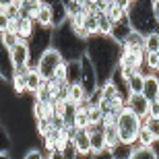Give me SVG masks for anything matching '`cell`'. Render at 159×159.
Returning <instances> with one entry per match:
<instances>
[{
  "instance_id": "obj_1",
  "label": "cell",
  "mask_w": 159,
  "mask_h": 159,
  "mask_svg": "<svg viewBox=\"0 0 159 159\" xmlns=\"http://www.w3.org/2000/svg\"><path fill=\"white\" fill-rule=\"evenodd\" d=\"M85 54L93 62L97 77H99V83H103L118 68L120 43H116L110 35H93L91 39L85 41Z\"/></svg>"
},
{
  "instance_id": "obj_2",
  "label": "cell",
  "mask_w": 159,
  "mask_h": 159,
  "mask_svg": "<svg viewBox=\"0 0 159 159\" xmlns=\"http://www.w3.org/2000/svg\"><path fill=\"white\" fill-rule=\"evenodd\" d=\"M126 17H128L132 29L141 35H149V33L159 29L157 21L153 17V2L151 0H132Z\"/></svg>"
},
{
  "instance_id": "obj_3",
  "label": "cell",
  "mask_w": 159,
  "mask_h": 159,
  "mask_svg": "<svg viewBox=\"0 0 159 159\" xmlns=\"http://www.w3.org/2000/svg\"><path fill=\"white\" fill-rule=\"evenodd\" d=\"M116 128H118L120 141L126 143V145H134L136 136H139V130L143 128V122L128 106H124L122 110H120V114H118Z\"/></svg>"
},
{
  "instance_id": "obj_4",
  "label": "cell",
  "mask_w": 159,
  "mask_h": 159,
  "mask_svg": "<svg viewBox=\"0 0 159 159\" xmlns=\"http://www.w3.org/2000/svg\"><path fill=\"white\" fill-rule=\"evenodd\" d=\"M64 60L66 58L60 54V50H56L54 46H50L48 50H43V52L39 54V58L35 60V68L39 70V75L46 79V81H50V79H54L58 66L62 64Z\"/></svg>"
},
{
  "instance_id": "obj_5",
  "label": "cell",
  "mask_w": 159,
  "mask_h": 159,
  "mask_svg": "<svg viewBox=\"0 0 159 159\" xmlns=\"http://www.w3.org/2000/svg\"><path fill=\"white\" fill-rule=\"evenodd\" d=\"M81 64H83V72H81V85L85 87V91H87L89 95L95 93L97 89H99V77H97V70H95L93 62H91V58H89L87 54H83L81 56Z\"/></svg>"
},
{
  "instance_id": "obj_6",
  "label": "cell",
  "mask_w": 159,
  "mask_h": 159,
  "mask_svg": "<svg viewBox=\"0 0 159 159\" xmlns=\"http://www.w3.org/2000/svg\"><path fill=\"white\" fill-rule=\"evenodd\" d=\"M11 58H12V64H15V72L21 70L25 72L31 64V60H33V54H31V48L27 41H19L17 46L11 50Z\"/></svg>"
},
{
  "instance_id": "obj_7",
  "label": "cell",
  "mask_w": 159,
  "mask_h": 159,
  "mask_svg": "<svg viewBox=\"0 0 159 159\" xmlns=\"http://www.w3.org/2000/svg\"><path fill=\"white\" fill-rule=\"evenodd\" d=\"M126 106H128L130 110L141 118L143 124L149 120V106H151V101H149L143 93H130L128 95V103H126Z\"/></svg>"
},
{
  "instance_id": "obj_8",
  "label": "cell",
  "mask_w": 159,
  "mask_h": 159,
  "mask_svg": "<svg viewBox=\"0 0 159 159\" xmlns=\"http://www.w3.org/2000/svg\"><path fill=\"white\" fill-rule=\"evenodd\" d=\"M11 31H15L21 41H29L35 33V21L29 17H19L11 23Z\"/></svg>"
},
{
  "instance_id": "obj_9",
  "label": "cell",
  "mask_w": 159,
  "mask_h": 159,
  "mask_svg": "<svg viewBox=\"0 0 159 159\" xmlns=\"http://www.w3.org/2000/svg\"><path fill=\"white\" fill-rule=\"evenodd\" d=\"M72 145L77 149L79 155H91V136H89L87 128H77L72 126V136H70Z\"/></svg>"
},
{
  "instance_id": "obj_10",
  "label": "cell",
  "mask_w": 159,
  "mask_h": 159,
  "mask_svg": "<svg viewBox=\"0 0 159 159\" xmlns=\"http://www.w3.org/2000/svg\"><path fill=\"white\" fill-rule=\"evenodd\" d=\"M12 75H15V64L11 58V50L0 41V79L4 83H11Z\"/></svg>"
},
{
  "instance_id": "obj_11",
  "label": "cell",
  "mask_w": 159,
  "mask_h": 159,
  "mask_svg": "<svg viewBox=\"0 0 159 159\" xmlns=\"http://www.w3.org/2000/svg\"><path fill=\"white\" fill-rule=\"evenodd\" d=\"M132 25H130V21H128V17H124V19H120V21H116V23L112 25V31H110V37H112L116 43H126V39L130 37V33H132Z\"/></svg>"
},
{
  "instance_id": "obj_12",
  "label": "cell",
  "mask_w": 159,
  "mask_h": 159,
  "mask_svg": "<svg viewBox=\"0 0 159 159\" xmlns=\"http://www.w3.org/2000/svg\"><path fill=\"white\" fill-rule=\"evenodd\" d=\"M87 130H89V136H91V155H97V153H101V151H107L103 128H101V126H87Z\"/></svg>"
},
{
  "instance_id": "obj_13",
  "label": "cell",
  "mask_w": 159,
  "mask_h": 159,
  "mask_svg": "<svg viewBox=\"0 0 159 159\" xmlns=\"http://www.w3.org/2000/svg\"><path fill=\"white\" fill-rule=\"evenodd\" d=\"M25 85H27V93H37L43 85H46V79L39 75L35 66H29L25 70Z\"/></svg>"
},
{
  "instance_id": "obj_14",
  "label": "cell",
  "mask_w": 159,
  "mask_h": 159,
  "mask_svg": "<svg viewBox=\"0 0 159 159\" xmlns=\"http://www.w3.org/2000/svg\"><path fill=\"white\" fill-rule=\"evenodd\" d=\"M143 95H145L149 101L159 99V77L155 75V72L145 75V81H143Z\"/></svg>"
},
{
  "instance_id": "obj_15",
  "label": "cell",
  "mask_w": 159,
  "mask_h": 159,
  "mask_svg": "<svg viewBox=\"0 0 159 159\" xmlns=\"http://www.w3.org/2000/svg\"><path fill=\"white\" fill-rule=\"evenodd\" d=\"M81 72H83L81 58L66 60V83H68V85H72V83H81Z\"/></svg>"
},
{
  "instance_id": "obj_16",
  "label": "cell",
  "mask_w": 159,
  "mask_h": 159,
  "mask_svg": "<svg viewBox=\"0 0 159 159\" xmlns=\"http://www.w3.org/2000/svg\"><path fill=\"white\" fill-rule=\"evenodd\" d=\"M89 99V93L85 91L81 83H72L68 85V101H72L75 106H83V103H87Z\"/></svg>"
},
{
  "instance_id": "obj_17",
  "label": "cell",
  "mask_w": 159,
  "mask_h": 159,
  "mask_svg": "<svg viewBox=\"0 0 159 159\" xmlns=\"http://www.w3.org/2000/svg\"><path fill=\"white\" fill-rule=\"evenodd\" d=\"M68 23V8H66V4H62V2H56V4L52 6V25L54 29H58V27H62V25Z\"/></svg>"
},
{
  "instance_id": "obj_18",
  "label": "cell",
  "mask_w": 159,
  "mask_h": 159,
  "mask_svg": "<svg viewBox=\"0 0 159 159\" xmlns=\"http://www.w3.org/2000/svg\"><path fill=\"white\" fill-rule=\"evenodd\" d=\"M35 25L37 27H43V29H54V25H52V6L41 4L39 15H37V19H35Z\"/></svg>"
},
{
  "instance_id": "obj_19",
  "label": "cell",
  "mask_w": 159,
  "mask_h": 159,
  "mask_svg": "<svg viewBox=\"0 0 159 159\" xmlns=\"http://www.w3.org/2000/svg\"><path fill=\"white\" fill-rule=\"evenodd\" d=\"M72 126H77V128H87V126H89V106H87V103L77 106V112H75Z\"/></svg>"
},
{
  "instance_id": "obj_20",
  "label": "cell",
  "mask_w": 159,
  "mask_h": 159,
  "mask_svg": "<svg viewBox=\"0 0 159 159\" xmlns=\"http://www.w3.org/2000/svg\"><path fill=\"white\" fill-rule=\"evenodd\" d=\"M114 159H130L132 153H134V145H126V143H120L114 149H110Z\"/></svg>"
},
{
  "instance_id": "obj_21",
  "label": "cell",
  "mask_w": 159,
  "mask_h": 159,
  "mask_svg": "<svg viewBox=\"0 0 159 159\" xmlns=\"http://www.w3.org/2000/svg\"><path fill=\"white\" fill-rule=\"evenodd\" d=\"M11 85H12V91H15L17 95L27 93V85H25V72H21V70L15 72V75H12V79H11Z\"/></svg>"
},
{
  "instance_id": "obj_22",
  "label": "cell",
  "mask_w": 159,
  "mask_h": 159,
  "mask_svg": "<svg viewBox=\"0 0 159 159\" xmlns=\"http://www.w3.org/2000/svg\"><path fill=\"white\" fill-rule=\"evenodd\" d=\"M103 134H106V149H114L116 145H120V134H118V128L116 126H110V128H103Z\"/></svg>"
},
{
  "instance_id": "obj_23",
  "label": "cell",
  "mask_w": 159,
  "mask_h": 159,
  "mask_svg": "<svg viewBox=\"0 0 159 159\" xmlns=\"http://www.w3.org/2000/svg\"><path fill=\"white\" fill-rule=\"evenodd\" d=\"M153 143H155V136L149 132L147 126H143L141 130H139V136H136V147H153Z\"/></svg>"
},
{
  "instance_id": "obj_24",
  "label": "cell",
  "mask_w": 159,
  "mask_h": 159,
  "mask_svg": "<svg viewBox=\"0 0 159 159\" xmlns=\"http://www.w3.org/2000/svg\"><path fill=\"white\" fill-rule=\"evenodd\" d=\"M112 21H110V17H107L106 12H97V29H99V33L97 35H110V31H112Z\"/></svg>"
},
{
  "instance_id": "obj_25",
  "label": "cell",
  "mask_w": 159,
  "mask_h": 159,
  "mask_svg": "<svg viewBox=\"0 0 159 159\" xmlns=\"http://www.w3.org/2000/svg\"><path fill=\"white\" fill-rule=\"evenodd\" d=\"M143 81H145V72H136L128 79V91L130 93H143Z\"/></svg>"
},
{
  "instance_id": "obj_26",
  "label": "cell",
  "mask_w": 159,
  "mask_h": 159,
  "mask_svg": "<svg viewBox=\"0 0 159 159\" xmlns=\"http://www.w3.org/2000/svg\"><path fill=\"white\" fill-rule=\"evenodd\" d=\"M130 159H159V157L153 151V147H136L134 145V153Z\"/></svg>"
},
{
  "instance_id": "obj_27",
  "label": "cell",
  "mask_w": 159,
  "mask_h": 159,
  "mask_svg": "<svg viewBox=\"0 0 159 159\" xmlns=\"http://www.w3.org/2000/svg\"><path fill=\"white\" fill-rule=\"evenodd\" d=\"M83 27L91 33V37L97 35V33H99V29H97V12H95V11L87 12V17H85V25H83Z\"/></svg>"
},
{
  "instance_id": "obj_28",
  "label": "cell",
  "mask_w": 159,
  "mask_h": 159,
  "mask_svg": "<svg viewBox=\"0 0 159 159\" xmlns=\"http://www.w3.org/2000/svg\"><path fill=\"white\" fill-rule=\"evenodd\" d=\"M145 52H159V29L145 35Z\"/></svg>"
},
{
  "instance_id": "obj_29",
  "label": "cell",
  "mask_w": 159,
  "mask_h": 159,
  "mask_svg": "<svg viewBox=\"0 0 159 159\" xmlns=\"http://www.w3.org/2000/svg\"><path fill=\"white\" fill-rule=\"evenodd\" d=\"M103 110L99 106H89V126H101Z\"/></svg>"
},
{
  "instance_id": "obj_30",
  "label": "cell",
  "mask_w": 159,
  "mask_h": 159,
  "mask_svg": "<svg viewBox=\"0 0 159 159\" xmlns=\"http://www.w3.org/2000/svg\"><path fill=\"white\" fill-rule=\"evenodd\" d=\"M0 41H2V43H4V46L8 48V50H12V48L17 46V43H19L21 39H19V35L15 33V31L8 29V31H4V33H0Z\"/></svg>"
},
{
  "instance_id": "obj_31",
  "label": "cell",
  "mask_w": 159,
  "mask_h": 159,
  "mask_svg": "<svg viewBox=\"0 0 159 159\" xmlns=\"http://www.w3.org/2000/svg\"><path fill=\"white\" fill-rule=\"evenodd\" d=\"M143 126H147L149 132L155 136V141H159V118L157 116H149V120L143 124Z\"/></svg>"
},
{
  "instance_id": "obj_32",
  "label": "cell",
  "mask_w": 159,
  "mask_h": 159,
  "mask_svg": "<svg viewBox=\"0 0 159 159\" xmlns=\"http://www.w3.org/2000/svg\"><path fill=\"white\" fill-rule=\"evenodd\" d=\"M118 114H120V112H103L101 128H110V126H116V122H118Z\"/></svg>"
},
{
  "instance_id": "obj_33",
  "label": "cell",
  "mask_w": 159,
  "mask_h": 159,
  "mask_svg": "<svg viewBox=\"0 0 159 159\" xmlns=\"http://www.w3.org/2000/svg\"><path fill=\"white\" fill-rule=\"evenodd\" d=\"M58 155H60L62 159H77V157H79V153H77V149H75V145H72V141L68 143L64 149H60Z\"/></svg>"
},
{
  "instance_id": "obj_34",
  "label": "cell",
  "mask_w": 159,
  "mask_h": 159,
  "mask_svg": "<svg viewBox=\"0 0 159 159\" xmlns=\"http://www.w3.org/2000/svg\"><path fill=\"white\" fill-rule=\"evenodd\" d=\"M157 64H159V54L157 52H145V66H149L151 70H157Z\"/></svg>"
},
{
  "instance_id": "obj_35",
  "label": "cell",
  "mask_w": 159,
  "mask_h": 159,
  "mask_svg": "<svg viewBox=\"0 0 159 159\" xmlns=\"http://www.w3.org/2000/svg\"><path fill=\"white\" fill-rule=\"evenodd\" d=\"M8 149H11V136L4 128H0V155L8 153Z\"/></svg>"
},
{
  "instance_id": "obj_36",
  "label": "cell",
  "mask_w": 159,
  "mask_h": 159,
  "mask_svg": "<svg viewBox=\"0 0 159 159\" xmlns=\"http://www.w3.org/2000/svg\"><path fill=\"white\" fill-rule=\"evenodd\" d=\"M11 23H12V19L8 17L6 8H0V33H4V31L11 29Z\"/></svg>"
},
{
  "instance_id": "obj_37",
  "label": "cell",
  "mask_w": 159,
  "mask_h": 159,
  "mask_svg": "<svg viewBox=\"0 0 159 159\" xmlns=\"http://www.w3.org/2000/svg\"><path fill=\"white\" fill-rule=\"evenodd\" d=\"M48 128H50V120H43V118L35 120V130H37V134H39V136L46 134V130H48Z\"/></svg>"
},
{
  "instance_id": "obj_38",
  "label": "cell",
  "mask_w": 159,
  "mask_h": 159,
  "mask_svg": "<svg viewBox=\"0 0 159 159\" xmlns=\"http://www.w3.org/2000/svg\"><path fill=\"white\" fill-rule=\"evenodd\" d=\"M23 159H43L41 157V149H29V151L23 155Z\"/></svg>"
},
{
  "instance_id": "obj_39",
  "label": "cell",
  "mask_w": 159,
  "mask_h": 159,
  "mask_svg": "<svg viewBox=\"0 0 159 159\" xmlns=\"http://www.w3.org/2000/svg\"><path fill=\"white\" fill-rule=\"evenodd\" d=\"M149 116H157L159 118V99L151 101V106H149Z\"/></svg>"
},
{
  "instance_id": "obj_40",
  "label": "cell",
  "mask_w": 159,
  "mask_h": 159,
  "mask_svg": "<svg viewBox=\"0 0 159 159\" xmlns=\"http://www.w3.org/2000/svg\"><path fill=\"white\" fill-rule=\"evenodd\" d=\"M153 2V17L157 21V27H159V0H151Z\"/></svg>"
},
{
  "instance_id": "obj_41",
  "label": "cell",
  "mask_w": 159,
  "mask_h": 159,
  "mask_svg": "<svg viewBox=\"0 0 159 159\" xmlns=\"http://www.w3.org/2000/svg\"><path fill=\"white\" fill-rule=\"evenodd\" d=\"M91 159H114V157H112V153H110V151H101V153L93 155Z\"/></svg>"
},
{
  "instance_id": "obj_42",
  "label": "cell",
  "mask_w": 159,
  "mask_h": 159,
  "mask_svg": "<svg viewBox=\"0 0 159 159\" xmlns=\"http://www.w3.org/2000/svg\"><path fill=\"white\" fill-rule=\"evenodd\" d=\"M17 0H0V8H6V6H11V4H15Z\"/></svg>"
},
{
  "instance_id": "obj_43",
  "label": "cell",
  "mask_w": 159,
  "mask_h": 159,
  "mask_svg": "<svg viewBox=\"0 0 159 159\" xmlns=\"http://www.w3.org/2000/svg\"><path fill=\"white\" fill-rule=\"evenodd\" d=\"M0 159H11V155H8V153H4V155H0Z\"/></svg>"
},
{
  "instance_id": "obj_44",
  "label": "cell",
  "mask_w": 159,
  "mask_h": 159,
  "mask_svg": "<svg viewBox=\"0 0 159 159\" xmlns=\"http://www.w3.org/2000/svg\"><path fill=\"white\" fill-rule=\"evenodd\" d=\"M157 54H159V52H157ZM155 72H159V64H157V70H155Z\"/></svg>"
}]
</instances>
